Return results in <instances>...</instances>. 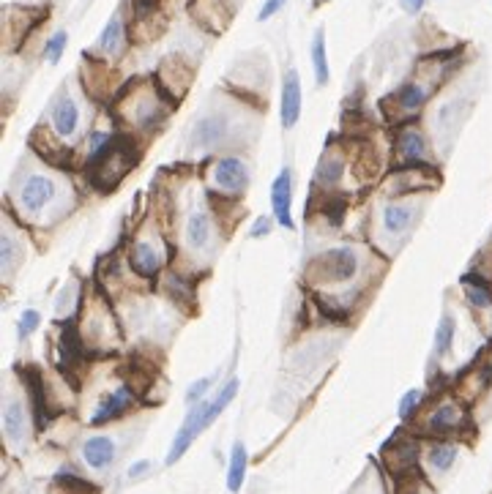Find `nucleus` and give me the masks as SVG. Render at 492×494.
<instances>
[{
    "label": "nucleus",
    "mask_w": 492,
    "mask_h": 494,
    "mask_svg": "<svg viewBox=\"0 0 492 494\" xmlns=\"http://www.w3.org/2000/svg\"><path fill=\"white\" fill-rule=\"evenodd\" d=\"M309 276L315 281H326V284H342L350 281L359 273V257L353 249H328L323 254H318L309 263Z\"/></svg>",
    "instance_id": "1"
},
{
    "label": "nucleus",
    "mask_w": 492,
    "mask_h": 494,
    "mask_svg": "<svg viewBox=\"0 0 492 494\" xmlns=\"http://www.w3.org/2000/svg\"><path fill=\"white\" fill-rule=\"evenodd\" d=\"M208 404H211V401H205V399H202V401H197V404H192V410H189V415H186L184 426L178 429V434H175V440H172V445H170L167 464H175V461L189 451V445L195 442L197 434L208 429V421H205V415H208Z\"/></svg>",
    "instance_id": "2"
},
{
    "label": "nucleus",
    "mask_w": 492,
    "mask_h": 494,
    "mask_svg": "<svg viewBox=\"0 0 492 494\" xmlns=\"http://www.w3.org/2000/svg\"><path fill=\"white\" fill-rule=\"evenodd\" d=\"M271 205H274V216L282 227L293 230V216H290V205H293V175L290 169H282L271 186Z\"/></svg>",
    "instance_id": "3"
},
{
    "label": "nucleus",
    "mask_w": 492,
    "mask_h": 494,
    "mask_svg": "<svg viewBox=\"0 0 492 494\" xmlns=\"http://www.w3.org/2000/svg\"><path fill=\"white\" fill-rule=\"evenodd\" d=\"M298 118H301V79H298V71L290 68L282 85V126L293 129Z\"/></svg>",
    "instance_id": "4"
},
{
    "label": "nucleus",
    "mask_w": 492,
    "mask_h": 494,
    "mask_svg": "<svg viewBox=\"0 0 492 494\" xmlns=\"http://www.w3.org/2000/svg\"><path fill=\"white\" fill-rule=\"evenodd\" d=\"M52 197H55V183L50 178H44V175H33L20 189V202L28 210H41Z\"/></svg>",
    "instance_id": "5"
},
{
    "label": "nucleus",
    "mask_w": 492,
    "mask_h": 494,
    "mask_svg": "<svg viewBox=\"0 0 492 494\" xmlns=\"http://www.w3.org/2000/svg\"><path fill=\"white\" fill-rule=\"evenodd\" d=\"M214 180L225 192H241L249 183V172H246L244 162H238V159H222L214 167Z\"/></svg>",
    "instance_id": "6"
},
{
    "label": "nucleus",
    "mask_w": 492,
    "mask_h": 494,
    "mask_svg": "<svg viewBox=\"0 0 492 494\" xmlns=\"http://www.w3.org/2000/svg\"><path fill=\"white\" fill-rule=\"evenodd\" d=\"M131 401H134L131 388H118L115 394L104 396V401L98 404V410L94 412L91 424H94V426H104V424H110L112 418H121L131 407Z\"/></svg>",
    "instance_id": "7"
},
{
    "label": "nucleus",
    "mask_w": 492,
    "mask_h": 494,
    "mask_svg": "<svg viewBox=\"0 0 492 494\" xmlns=\"http://www.w3.org/2000/svg\"><path fill=\"white\" fill-rule=\"evenodd\" d=\"M396 148H399V156L405 159V164L402 167H422L426 159V142L422 132H416V129H405V132L399 134V142H396ZM399 167V169H402Z\"/></svg>",
    "instance_id": "8"
},
{
    "label": "nucleus",
    "mask_w": 492,
    "mask_h": 494,
    "mask_svg": "<svg viewBox=\"0 0 492 494\" xmlns=\"http://www.w3.org/2000/svg\"><path fill=\"white\" fill-rule=\"evenodd\" d=\"M52 126L66 139L77 134V129H80V109H77L74 99L64 96V99L55 104V109H52Z\"/></svg>",
    "instance_id": "9"
},
{
    "label": "nucleus",
    "mask_w": 492,
    "mask_h": 494,
    "mask_svg": "<svg viewBox=\"0 0 492 494\" xmlns=\"http://www.w3.org/2000/svg\"><path fill=\"white\" fill-rule=\"evenodd\" d=\"M82 456L94 470H104L110 461L115 459V442L110 437H91L82 445Z\"/></svg>",
    "instance_id": "10"
},
{
    "label": "nucleus",
    "mask_w": 492,
    "mask_h": 494,
    "mask_svg": "<svg viewBox=\"0 0 492 494\" xmlns=\"http://www.w3.org/2000/svg\"><path fill=\"white\" fill-rule=\"evenodd\" d=\"M413 219H416V208H410V205H386L383 208V227L386 232H392V235H402V232L410 230V224H413Z\"/></svg>",
    "instance_id": "11"
},
{
    "label": "nucleus",
    "mask_w": 492,
    "mask_h": 494,
    "mask_svg": "<svg viewBox=\"0 0 492 494\" xmlns=\"http://www.w3.org/2000/svg\"><path fill=\"white\" fill-rule=\"evenodd\" d=\"M3 431L11 442H22L25 440V407L20 401H8L3 410Z\"/></svg>",
    "instance_id": "12"
},
{
    "label": "nucleus",
    "mask_w": 492,
    "mask_h": 494,
    "mask_svg": "<svg viewBox=\"0 0 492 494\" xmlns=\"http://www.w3.org/2000/svg\"><path fill=\"white\" fill-rule=\"evenodd\" d=\"M159 252L151 246V243H137L134 249H131V268L140 273V276H154L156 270H159Z\"/></svg>",
    "instance_id": "13"
},
{
    "label": "nucleus",
    "mask_w": 492,
    "mask_h": 494,
    "mask_svg": "<svg viewBox=\"0 0 492 494\" xmlns=\"http://www.w3.org/2000/svg\"><path fill=\"white\" fill-rule=\"evenodd\" d=\"M25 385H28V391H31V399H33V410H36V426L44 429V424H47V412H44V383H41V374H38V369H33V366H28V369H25Z\"/></svg>",
    "instance_id": "14"
},
{
    "label": "nucleus",
    "mask_w": 492,
    "mask_h": 494,
    "mask_svg": "<svg viewBox=\"0 0 492 494\" xmlns=\"http://www.w3.org/2000/svg\"><path fill=\"white\" fill-rule=\"evenodd\" d=\"M459 426H462V412H459L457 404H443L429 418V431H435V434H446V431H454Z\"/></svg>",
    "instance_id": "15"
},
{
    "label": "nucleus",
    "mask_w": 492,
    "mask_h": 494,
    "mask_svg": "<svg viewBox=\"0 0 492 494\" xmlns=\"http://www.w3.org/2000/svg\"><path fill=\"white\" fill-rule=\"evenodd\" d=\"M342 172H345V159H342V153H326V156L320 159L318 169H315V180H318L320 186H334V183H339Z\"/></svg>",
    "instance_id": "16"
},
{
    "label": "nucleus",
    "mask_w": 492,
    "mask_h": 494,
    "mask_svg": "<svg viewBox=\"0 0 492 494\" xmlns=\"http://www.w3.org/2000/svg\"><path fill=\"white\" fill-rule=\"evenodd\" d=\"M244 478H246V448H244V442H235V445H232V454H230V470H228L230 492L232 494L241 492Z\"/></svg>",
    "instance_id": "17"
},
{
    "label": "nucleus",
    "mask_w": 492,
    "mask_h": 494,
    "mask_svg": "<svg viewBox=\"0 0 492 494\" xmlns=\"http://www.w3.org/2000/svg\"><path fill=\"white\" fill-rule=\"evenodd\" d=\"M225 129H228V121H225V118H219V115L202 118L195 129V145H211V142L222 139V137H225Z\"/></svg>",
    "instance_id": "18"
},
{
    "label": "nucleus",
    "mask_w": 492,
    "mask_h": 494,
    "mask_svg": "<svg viewBox=\"0 0 492 494\" xmlns=\"http://www.w3.org/2000/svg\"><path fill=\"white\" fill-rule=\"evenodd\" d=\"M186 240L192 249H205L211 240V222L205 213H192L186 224Z\"/></svg>",
    "instance_id": "19"
},
{
    "label": "nucleus",
    "mask_w": 492,
    "mask_h": 494,
    "mask_svg": "<svg viewBox=\"0 0 492 494\" xmlns=\"http://www.w3.org/2000/svg\"><path fill=\"white\" fill-rule=\"evenodd\" d=\"M416 461H419V448L413 442H399L396 454L389 456V467H392L396 475H405V472H410L416 467Z\"/></svg>",
    "instance_id": "20"
},
{
    "label": "nucleus",
    "mask_w": 492,
    "mask_h": 494,
    "mask_svg": "<svg viewBox=\"0 0 492 494\" xmlns=\"http://www.w3.org/2000/svg\"><path fill=\"white\" fill-rule=\"evenodd\" d=\"M454 333H457V323L452 314H443L440 323H438V330H435V353L438 355H446L454 344Z\"/></svg>",
    "instance_id": "21"
},
{
    "label": "nucleus",
    "mask_w": 492,
    "mask_h": 494,
    "mask_svg": "<svg viewBox=\"0 0 492 494\" xmlns=\"http://www.w3.org/2000/svg\"><path fill=\"white\" fill-rule=\"evenodd\" d=\"M121 41H124V22H121V17L115 14V17L107 22L101 38H98V47H101L107 55H115V52L121 49Z\"/></svg>",
    "instance_id": "22"
},
{
    "label": "nucleus",
    "mask_w": 492,
    "mask_h": 494,
    "mask_svg": "<svg viewBox=\"0 0 492 494\" xmlns=\"http://www.w3.org/2000/svg\"><path fill=\"white\" fill-rule=\"evenodd\" d=\"M312 66H315L318 85H326L328 82V58H326V36H323V31H318V33H315V41H312Z\"/></svg>",
    "instance_id": "23"
},
{
    "label": "nucleus",
    "mask_w": 492,
    "mask_h": 494,
    "mask_svg": "<svg viewBox=\"0 0 492 494\" xmlns=\"http://www.w3.org/2000/svg\"><path fill=\"white\" fill-rule=\"evenodd\" d=\"M454 461H457V445H452V442H440L429 451V467L438 470V472L452 470Z\"/></svg>",
    "instance_id": "24"
},
{
    "label": "nucleus",
    "mask_w": 492,
    "mask_h": 494,
    "mask_svg": "<svg viewBox=\"0 0 492 494\" xmlns=\"http://www.w3.org/2000/svg\"><path fill=\"white\" fill-rule=\"evenodd\" d=\"M396 101H399V107H405V109H419V107L426 101V91L419 85V82H408V85L399 88Z\"/></svg>",
    "instance_id": "25"
},
{
    "label": "nucleus",
    "mask_w": 492,
    "mask_h": 494,
    "mask_svg": "<svg viewBox=\"0 0 492 494\" xmlns=\"http://www.w3.org/2000/svg\"><path fill=\"white\" fill-rule=\"evenodd\" d=\"M61 353H64V358H68V361H82V341H80V333L74 330V325H64Z\"/></svg>",
    "instance_id": "26"
},
{
    "label": "nucleus",
    "mask_w": 492,
    "mask_h": 494,
    "mask_svg": "<svg viewBox=\"0 0 492 494\" xmlns=\"http://www.w3.org/2000/svg\"><path fill=\"white\" fill-rule=\"evenodd\" d=\"M17 260H20V246H17V240H14L11 235H3V240H0V263H3V270L11 273Z\"/></svg>",
    "instance_id": "27"
},
{
    "label": "nucleus",
    "mask_w": 492,
    "mask_h": 494,
    "mask_svg": "<svg viewBox=\"0 0 492 494\" xmlns=\"http://www.w3.org/2000/svg\"><path fill=\"white\" fill-rule=\"evenodd\" d=\"M66 38H68V36H66L64 31H58V33L47 41L44 52H47V61H50V63H58V61H61V55H64V49H66Z\"/></svg>",
    "instance_id": "28"
},
{
    "label": "nucleus",
    "mask_w": 492,
    "mask_h": 494,
    "mask_svg": "<svg viewBox=\"0 0 492 494\" xmlns=\"http://www.w3.org/2000/svg\"><path fill=\"white\" fill-rule=\"evenodd\" d=\"M422 404V391H408V394L402 396V401H399V407H396V412H399V418L405 421V418H410V412L416 410Z\"/></svg>",
    "instance_id": "29"
},
{
    "label": "nucleus",
    "mask_w": 492,
    "mask_h": 494,
    "mask_svg": "<svg viewBox=\"0 0 492 494\" xmlns=\"http://www.w3.org/2000/svg\"><path fill=\"white\" fill-rule=\"evenodd\" d=\"M211 383H214V380H211V377H205V380H197V383H192V385H189V391H186V401H189V407L205 399L208 388H211Z\"/></svg>",
    "instance_id": "30"
},
{
    "label": "nucleus",
    "mask_w": 492,
    "mask_h": 494,
    "mask_svg": "<svg viewBox=\"0 0 492 494\" xmlns=\"http://www.w3.org/2000/svg\"><path fill=\"white\" fill-rule=\"evenodd\" d=\"M36 328H38V311L28 309V311L22 314V320H20V333L28 336V333H33Z\"/></svg>",
    "instance_id": "31"
},
{
    "label": "nucleus",
    "mask_w": 492,
    "mask_h": 494,
    "mask_svg": "<svg viewBox=\"0 0 492 494\" xmlns=\"http://www.w3.org/2000/svg\"><path fill=\"white\" fill-rule=\"evenodd\" d=\"M285 3H288V0H265V6H262V8H260V14H258V20H260V22H265V20H271V17H274V14H276V11H279V8L285 6Z\"/></svg>",
    "instance_id": "32"
},
{
    "label": "nucleus",
    "mask_w": 492,
    "mask_h": 494,
    "mask_svg": "<svg viewBox=\"0 0 492 494\" xmlns=\"http://www.w3.org/2000/svg\"><path fill=\"white\" fill-rule=\"evenodd\" d=\"M131 3H134V11L140 17H145V14H151L156 8V0H131Z\"/></svg>",
    "instance_id": "33"
},
{
    "label": "nucleus",
    "mask_w": 492,
    "mask_h": 494,
    "mask_svg": "<svg viewBox=\"0 0 492 494\" xmlns=\"http://www.w3.org/2000/svg\"><path fill=\"white\" fill-rule=\"evenodd\" d=\"M268 232H271V219H265V216H262V219H258V222H255L252 238H260V235H268Z\"/></svg>",
    "instance_id": "34"
},
{
    "label": "nucleus",
    "mask_w": 492,
    "mask_h": 494,
    "mask_svg": "<svg viewBox=\"0 0 492 494\" xmlns=\"http://www.w3.org/2000/svg\"><path fill=\"white\" fill-rule=\"evenodd\" d=\"M148 470H151V461H137V464L129 467V478H140V475H145Z\"/></svg>",
    "instance_id": "35"
},
{
    "label": "nucleus",
    "mask_w": 492,
    "mask_h": 494,
    "mask_svg": "<svg viewBox=\"0 0 492 494\" xmlns=\"http://www.w3.org/2000/svg\"><path fill=\"white\" fill-rule=\"evenodd\" d=\"M408 11H422L424 8V0H402Z\"/></svg>",
    "instance_id": "36"
}]
</instances>
